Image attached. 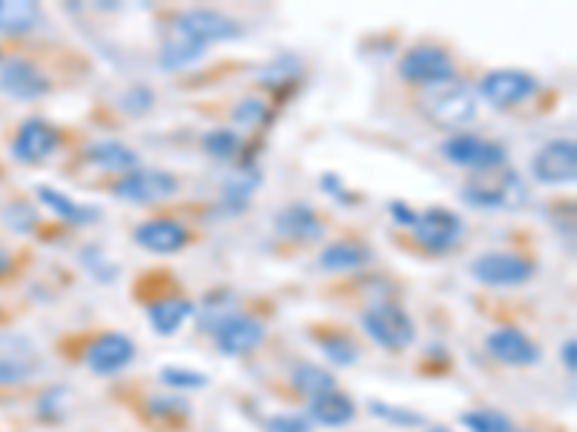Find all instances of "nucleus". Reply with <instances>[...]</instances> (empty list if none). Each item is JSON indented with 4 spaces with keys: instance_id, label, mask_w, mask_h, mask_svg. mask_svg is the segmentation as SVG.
<instances>
[{
    "instance_id": "nucleus-1",
    "label": "nucleus",
    "mask_w": 577,
    "mask_h": 432,
    "mask_svg": "<svg viewBox=\"0 0 577 432\" xmlns=\"http://www.w3.org/2000/svg\"><path fill=\"white\" fill-rule=\"evenodd\" d=\"M462 202L485 214H514V211L526 208L529 202V184L526 179L511 168L494 170L485 177L473 179L462 191Z\"/></svg>"
},
{
    "instance_id": "nucleus-2",
    "label": "nucleus",
    "mask_w": 577,
    "mask_h": 432,
    "mask_svg": "<svg viewBox=\"0 0 577 432\" xmlns=\"http://www.w3.org/2000/svg\"><path fill=\"white\" fill-rule=\"evenodd\" d=\"M419 110L431 124L441 130H462L468 128L476 112H480V98L468 84L462 81H450V84H439L422 93L419 98Z\"/></svg>"
},
{
    "instance_id": "nucleus-3",
    "label": "nucleus",
    "mask_w": 577,
    "mask_h": 432,
    "mask_svg": "<svg viewBox=\"0 0 577 432\" xmlns=\"http://www.w3.org/2000/svg\"><path fill=\"white\" fill-rule=\"evenodd\" d=\"M361 328L364 335L387 352H404L416 340V321L410 317L404 305L393 300H376L361 312Z\"/></svg>"
},
{
    "instance_id": "nucleus-4",
    "label": "nucleus",
    "mask_w": 577,
    "mask_h": 432,
    "mask_svg": "<svg viewBox=\"0 0 577 432\" xmlns=\"http://www.w3.org/2000/svg\"><path fill=\"white\" fill-rule=\"evenodd\" d=\"M439 153L445 161L462 170H473L476 177L503 170L508 165V151L503 142L473 136V133H454L439 144Z\"/></svg>"
},
{
    "instance_id": "nucleus-5",
    "label": "nucleus",
    "mask_w": 577,
    "mask_h": 432,
    "mask_svg": "<svg viewBox=\"0 0 577 432\" xmlns=\"http://www.w3.org/2000/svg\"><path fill=\"white\" fill-rule=\"evenodd\" d=\"M538 260L522 251H485L471 263V277L488 288H520L534 280Z\"/></svg>"
},
{
    "instance_id": "nucleus-6",
    "label": "nucleus",
    "mask_w": 577,
    "mask_h": 432,
    "mask_svg": "<svg viewBox=\"0 0 577 432\" xmlns=\"http://www.w3.org/2000/svg\"><path fill=\"white\" fill-rule=\"evenodd\" d=\"M399 79L413 87L431 89L457 81V64L439 44H416L399 58Z\"/></svg>"
},
{
    "instance_id": "nucleus-7",
    "label": "nucleus",
    "mask_w": 577,
    "mask_h": 432,
    "mask_svg": "<svg viewBox=\"0 0 577 432\" xmlns=\"http://www.w3.org/2000/svg\"><path fill=\"white\" fill-rule=\"evenodd\" d=\"M170 29L191 38L193 44L209 49L211 44H228L243 35V24L237 17L225 15L220 9H185L174 17Z\"/></svg>"
},
{
    "instance_id": "nucleus-8",
    "label": "nucleus",
    "mask_w": 577,
    "mask_h": 432,
    "mask_svg": "<svg viewBox=\"0 0 577 432\" xmlns=\"http://www.w3.org/2000/svg\"><path fill=\"white\" fill-rule=\"evenodd\" d=\"M110 193L121 202H133V205H156L179 193V179L168 170L160 168H137L119 177L110 184Z\"/></svg>"
},
{
    "instance_id": "nucleus-9",
    "label": "nucleus",
    "mask_w": 577,
    "mask_h": 432,
    "mask_svg": "<svg viewBox=\"0 0 577 432\" xmlns=\"http://www.w3.org/2000/svg\"><path fill=\"white\" fill-rule=\"evenodd\" d=\"M466 237V223L457 211L441 208V205H433V208L422 211L419 214V223L413 225V240L419 242V249H425L427 254H448L462 242Z\"/></svg>"
},
{
    "instance_id": "nucleus-10",
    "label": "nucleus",
    "mask_w": 577,
    "mask_h": 432,
    "mask_svg": "<svg viewBox=\"0 0 577 432\" xmlns=\"http://www.w3.org/2000/svg\"><path fill=\"white\" fill-rule=\"evenodd\" d=\"M540 89V81L526 70H491L482 75L476 96L488 101L494 110H511V107L529 101Z\"/></svg>"
},
{
    "instance_id": "nucleus-11",
    "label": "nucleus",
    "mask_w": 577,
    "mask_h": 432,
    "mask_svg": "<svg viewBox=\"0 0 577 432\" xmlns=\"http://www.w3.org/2000/svg\"><path fill=\"white\" fill-rule=\"evenodd\" d=\"M40 372V349L30 335L0 332V386L26 384Z\"/></svg>"
},
{
    "instance_id": "nucleus-12",
    "label": "nucleus",
    "mask_w": 577,
    "mask_h": 432,
    "mask_svg": "<svg viewBox=\"0 0 577 432\" xmlns=\"http://www.w3.org/2000/svg\"><path fill=\"white\" fill-rule=\"evenodd\" d=\"M133 360H137V344L133 337L121 335V332H105L96 340H90L84 349V367L93 375H119Z\"/></svg>"
},
{
    "instance_id": "nucleus-13",
    "label": "nucleus",
    "mask_w": 577,
    "mask_h": 432,
    "mask_svg": "<svg viewBox=\"0 0 577 432\" xmlns=\"http://www.w3.org/2000/svg\"><path fill=\"white\" fill-rule=\"evenodd\" d=\"M531 177L540 184H572L577 177V144L572 139H552L531 159Z\"/></svg>"
},
{
    "instance_id": "nucleus-14",
    "label": "nucleus",
    "mask_w": 577,
    "mask_h": 432,
    "mask_svg": "<svg viewBox=\"0 0 577 432\" xmlns=\"http://www.w3.org/2000/svg\"><path fill=\"white\" fill-rule=\"evenodd\" d=\"M58 144H61V130L49 124L47 119L33 116L17 128L15 139H12V156L24 165H40L58 151Z\"/></svg>"
},
{
    "instance_id": "nucleus-15",
    "label": "nucleus",
    "mask_w": 577,
    "mask_h": 432,
    "mask_svg": "<svg viewBox=\"0 0 577 432\" xmlns=\"http://www.w3.org/2000/svg\"><path fill=\"white\" fill-rule=\"evenodd\" d=\"M266 340L263 321H257L255 314H232L228 321H223L214 328L216 349L228 358H246Z\"/></svg>"
},
{
    "instance_id": "nucleus-16",
    "label": "nucleus",
    "mask_w": 577,
    "mask_h": 432,
    "mask_svg": "<svg viewBox=\"0 0 577 432\" xmlns=\"http://www.w3.org/2000/svg\"><path fill=\"white\" fill-rule=\"evenodd\" d=\"M274 231L297 245H313L327 237V219L306 202H292L274 216Z\"/></svg>"
},
{
    "instance_id": "nucleus-17",
    "label": "nucleus",
    "mask_w": 577,
    "mask_h": 432,
    "mask_svg": "<svg viewBox=\"0 0 577 432\" xmlns=\"http://www.w3.org/2000/svg\"><path fill=\"white\" fill-rule=\"evenodd\" d=\"M133 242L139 249L151 251V254H179L182 249H188L191 231L179 219L153 216V219H144V223L137 225Z\"/></svg>"
},
{
    "instance_id": "nucleus-18",
    "label": "nucleus",
    "mask_w": 577,
    "mask_h": 432,
    "mask_svg": "<svg viewBox=\"0 0 577 432\" xmlns=\"http://www.w3.org/2000/svg\"><path fill=\"white\" fill-rule=\"evenodd\" d=\"M0 89L15 101H38L52 89V81L40 67L26 58H12L0 72Z\"/></svg>"
},
{
    "instance_id": "nucleus-19",
    "label": "nucleus",
    "mask_w": 577,
    "mask_h": 432,
    "mask_svg": "<svg viewBox=\"0 0 577 432\" xmlns=\"http://www.w3.org/2000/svg\"><path fill=\"white\" fill-rule=\"evenodd\" d=\"M491 358H497L505 367H534L540 360V346L531 340L522 328L499 326L494 328L485 340Z\"/></svg>"
},
{
    "instance_id": "nucleus-20",
    "label": "nucleus",
    "mask_w": 577,
    "mask_h": 432,
    "mask_svg": "<svg viewBox=\"0 0 577 432\" xmlns=\"http://www.w3.org/2000/svg\"><path fill=\"white\" fill-rule=\"evenodd\" d=\"M193 309H197V303H191L182 295L153 297L151 303H144V314L151 321V328L162 337L177 335L179 328L193 317Z\"/></svg>"
},
{
    "instance_id": "nucleus-21",
    "label": "nucleus",
    "mask_w": 577,
    "mask_h": 432,
    "mask_svg": "<svg viewBox=\"0 0 577 432\" xmlns=\"http://www.w3.org/2000/svg\"><path fill=\"white\" fill-rule=\"evenodd\" d=\"M306 418L313 424L329 427V430H338V427L353 424L355 418V400L344 393V389H329V393L318 395V398L309 400V409H306Z\"/></svg>"
},
{
    "instance_id": "nucleus-22",
    "label": "nucleus",
    "mask_w": 577,
    "mask_h": 432,
    "mask_svg": "<svg viewBox=\"0 0 577 432\" xmlns=\"http://www.w3.org/2000/svg\"><path fill=\"white\" fill-rule=\"evenodd\" d=\"M373 249H369L364 240H335L329 242L327 249L318 256V265L323 272L341 274V272H355V268H364V265L373 263Z\"/></svg>"
},
{
    "instance_id": "nucleus-23",
    "label": "nucleus",
    "mask_w": 577,
    "mask_h": 432,
    "mask_svg": "<svg viewBox=\"0 0 577 432\" xmlns=\"http://www.w3.org/2000/svg\"><path fill=\"white\" fill-rule=\"evenodd\" d=\"M87 161L93 168L105 170V173H130L139 168V153L128 144L116 142V139H105V142H93L84 151Z\"/></svg>"
},
{
    "instance_id": "nucleus-24",
    "label": "nucleus",
    "mask_w": 577,
    "mask_h": 432,
    "mask_svg": "<svg viewBox=\"0 0 577 432\" xmlns=\"http://www.w3.org/2000/svg\"><path fill=\"white\" fill-rule=\"evenodd\" d=\"M263 182V173L257 165H237L232 177L225 179L223 184V205L225 211H232V214H243V211L249 208L251 196L257 193Z\"/></svg>"
},
{
    "instance_id": "nucleus-25",
    "label": "nucleus",
    "mask_w": 577,
    "mask_h": 432,
    "mask_svg": "<svg viewBox=\"0 0 577 432\" xmlns=\"http://www.w3.org/2000/svg\"><path fill=\"white\" fill-rule=\"evenodd\" d=\"M44 9L30 0H0V35L17 38L38 29Z\"/></svg>"
},
{
    "instance_id": "nucleus-26",
    "label": "nucleus",
    "mask_w": 577,
    "mask_h": 432,
    "mask_svg": "<svg viewBox=\"0 0 577 432\" xmlns=\"http://www.w3.org/2000/svg\"><path fill=\"white\" fill-rule=\"evenodd\" d=\"M38 200L47 205L58 219H64L70 225H96L102 219V211L93 205H81V202L70 200L67 193L49 188V184H38Z\"/></svg>"
},
{
    "instance_id": "nucleus-27",
    "label": "nucleus",
    "mask_w": 577,
    "mask_h": 432,
    "mask_svg": "<svg viewBox=\"0 0 577 432\" xmlns=\"http://www.w3.org/2000/svg\"><path fill=\"white\" fill-rule=\"evenodd\" d=\"M301 79H304V67H301V61H297L295 56H281L272 67H266L260 84H263L278 101H286V98L295 96Z\"/></svg>"
},
{
    "instance_id": "nucleus-28",
    "label": "nucleus",
    "mask_w": 577,
    "mask_h": 432,
    "mask_svg": "<svg viewBox=\"0 0 577 432\" xmlns=\"http://www.w3.org/2000/svg\"><path fill=\"white\" fill-rule=\"evenodd\" d=\"M205 52H209V49L200 47V44H193V40L185 38V35H179L177 29H170L168 38L162 40L160 67L165 72L185 70V67L197 64V61H200V58L205 56Z\"/></svg>"
},
{
    "instance_id": "nucleus-29",
    "label": "nucleus",
    "mask_w": 577,
    "mask_h": 432,
    "mask_svg": "<svg viewBox=\"0 0 577 432\" xmlns=\"http://www.w3.org/2000/svg\"><path fill=\"white\" fill-rule=\"evenodd\" d=\"M234 303H237V297H234L228 288H214V291L202 297V303L193 309L197 326H200L202 332H211V335H214V328L220 326V323L228 321L232 314H237Z\"/></svg>"
},
{
    "instance_id": "nucleus-30",
    "label": "nucleus",
    "mask_w": 577,
    "mask_h": 432,
    "mask_svg": "<svg viewBox=\"0 0 577 432\" xmlns=\"http://www.w3.org/2000/svg\"><path fill=\"white\" fill-rule=\"evenodd\" d=\"M202 153L211 156L216 161H234L240 159L243 147H246V139L237 133V130L228 128H214L202 136Z\"/></svg>"
},
{
    "instance_id": "nucleus-31",
    "label": "nucleus",
    "mask_w": 577,
    "mask_h": 432,
    "mask_svg": "<svg viewBox=\"0 0 577 432\" xmlns=\"http://www.w3.org/2000/svg\"><path fill=\"white\" fill-rule=\"evenodd\" d=\"M232 121L243 130H266L274 124V107L266 105V98L249 96L234 105Z\"/></svg>"
},
{
    "instance_id": "nucleus-32",
    "label": "nucleus",
    "mask_w": 577,
    "mask_h": 432,
    "mask_svg": "<svg viewBox=\"0 0 577 432\" xmlns=\"http://www.w3.org/2000/svg\"><path fill=\"white\" fill-rule=\"evenodd\" d=\"M292 386H295L297 393L304 395V398H318V395L329 393V389H335V375L327 372L323 367H315V363H301L292 372Z\"/></svg>"
},
{
    "instance_id": "nucleus-33",
    "label": "nucleus",
    "mask_w": 577,
    "mask_h": 432,
    "mask_svg": "<svg viewBox=\"0 0 577 432\" xmlns=\"http://www.w3.org/2000/svg\"><path fill=\"white\" fill-rule=\"evenodd\" d=\"M318 346H321L323 358L329 363H335V367H353L355 360L361 358V349L353 337L346 335V332H335V328L318 335Z\"/></svg>"
},
{
    "instance_id": "nucleus-34",
    "label": "nucleus",
    "mask_w": 577,
    "mask_h": 432,
    "mask_svg": "<svg viewBox=\"0 0 577 432\" xmlns=\"http://www.w3.org/2000/svg\"><path fill=\"white\" fill-rule=\"evenodd\" d=\"M459 421L468 432H517L511 418L499 409H468Z\"/></svg>"
},
{
    "instance_id": "nucleus-35",
    "label": "nucleus",
    "mask_w": 577,
    "mask_h": 432,
    "mask_svg": "<svg viewBox=\"0 0 577 432\" xmlns=\"http://www.w3.org/2000/svg\"><path fill=\"white\" fill-rule=\"evenodd\" d=\"M160 381L165 386H170L174 393H197V389L209 386V377L202 375L200 369L191 367H162Z\"/></svg>"
},
{
    "instance_id": "nucleus-36",
    "label": "nucleus",
    "mask_w": 577,
    "mask_h": 432,
    "mask_svg": "<svg viewBox=\"0 0 577 432\" xmlns=\"http://www.w3.org/2000/svg\"><path fill=\"white\" fill-rule=\"evenodd\" d=\"M148 416L156 418V421H185L191 416V404L182 398V395H153L148 400Z\"/></svg>"
},
{
    "instance_id": "nucleus-37",
    "label": "nucleus",
    "mask_w": 577,
    "mask_h": 432,
    "mask_svg": "<svg viewBox=\"0 0 577 432\" xmlns=\"http://www.w3.org/2000/svg\"><path fill=\"white\" fill-rule=\"evenodd\" d=\"M369 412L387 424L404 427V430H413V427H425V416L422 412H413V409L396 407V404H387V400H369Z\"/></svg>"
},
{
    "instance_id": "nucleus-38",
    "label": "nucleus",
    "mask_w": 577,
    "mask_h": 432,
    "mask_svg": "<svg viewBox=\"0 0 577 432\" xmlns=\"http://www.w3.org/2000/svg\"><path fill=\"white\" fill-rule=\"evenodd\" d=\"M153 105H156V93H153L148 84H133V87L125 89V96L119 98V107L128 116H144V112H151Z\"/></svg>"
},
{
    "instance_id": "nucleus-39",
    "label": "nucleus",
    "mask_w": 577,
    "mask_h": 432,
    "mask_svg": "<svg viewBox=\"0 0 577 432\" xmlns=\"http://www.w3.org/2000/svg\"><path fill=\"white\" fill-rule=\"evenodd\" d=\"M81 263L96 274L98 283H113L116 280V274H119V268L107 260V254L98 249V245H87V249L81 251Z\"/></svg>"
},
{
    "instance_id": "nucleus-40",
    "label": "nucleus",
    "mask_w": 577,
    "mask_h": 432,
    "mask_svg": "<svg viewBox=\"0 0 577 432\" xmlns=\"http://www.w3.org/2000/svg\"><path fill=\"white\" fill-rule=\"evenodd\" d=\"M321 191L327 193L329 200H335L338 205H344V208L346 205H355V202H358V193L350 191V188L344 184V179L338 177V173H332V170L321 177Z\"/></svg>"
},
{
    "instance_id": "nucleus-41",
    "label": "nucleus",
    "mask_w": 577,
    "mask_h": 432,
    "mask_svg": "<svg viewBox=\"0 0 577 432\" xmlns=\"http://www.w3.org/2000/svg\"><path fill=\"white\" fill-rule=\"evenodd\" d=\"M266 432H313V421L297 412H281L266 421Z\"/></svg>"
},
{
    "instance_id": "nucleus-42",
    "label": "nucleus",
    "mask_w": 577,
    "mask_h": 432,
    "mask_svg": "<svg viewBox=\"0 0 577 432\" xmlns=\"http://www.w3.org/2000/svg\"><path fill=\"white\" fill-rule=\"evenodd\" d=\"M387 214H390V219H393L399 228H408V231H413V225L419 223V211L404 200L387 202Z\"/></svg>"
},
{
    "instance_id": "nucleus-43",
    "label": "nucleus",
    "mask_w": 577,
    "mask_h": 432,
    "mask_svg": "<svg viewBox=\"0 0 577 432\" xmlns=\"http://www.w3.org/2000/svg\"><path fill=\"white\" fill-rule=\"evenodd\" d=\"M7 223L12 225V228H17V231H30V228L38 223V216H35V211L30 208V205H15V208H9Z\"/></svg>"
},
{
    "instance_id": "nucleus-44",
    "label": "nucleus",
    "mask_w": 577,
    "mask_h": 432,
    "mask_svg": "<svg viewBox=\"0 0 577 432\" xmlns=\"http://www.w3.org/2000/svg\"><path fill=\"white\" fill-rule=\"evenodd\" d=\"M561 358H563V363H566V369H569V372H575V369H577V358H575V340H566V344H563V349H561Z\"/></svg>"
},
{
    "instance_id": "nucleus-45",
    "label": "nucleus",
    "mask_w": 577,
    "mask_h": 432,
    "mask_svg": "<svg viewBox=\"0 0 577 432\" xmlns=\"http://www.w3.org/2000/svg\"><path fill=\"white\" fill-rule=\"evenodd\" d=\"M9 265H12V260H9V254H7V251H0V274L7 272Z\"/></svg>"
},
{
    "instance_id": "nucleus-46",
    "label": "nucleus",
    "mask_w": 577,
    "mask_h": 432,
    "mask_svg": "<svg viewBox=\"0 0 577 432\" xmlns=\"http://www.w3.org/2000/svg\"><path fill=\"white\" fill-rule=\"evenodd\" d=\"M427 432H454V430H448V427H433V430H427Z\"/></svg>"
},
{
    "instance_id": "nucleus-47",
    "label": "nucleus",
    "mask_w": 577,
    "mask_h": 432,
    "mask_svg": "<svg viewBox=\"0 0 577 432\" xmlns=\"http://www.w3.org/2000/svg\"><path fill=\"white\" fill-rule=\"evenodd\" d=\"M0 64H3V52H0Z\"/></svg>"
},
{
    "instance_id": "nucleus-48",
    "label": "nucleus",
    "mask_w": 577,
    "mask_h": 432,
    "mask_svg": "<svg viewBox=\"0 0 577 432\" xmlns=\"http://www.w3.org/2000/svg\"><path fill=\"white\" fill-rule=\"evenodd\" d=\"M520 432H522V430H520Z\"/></svg>"
}]
</instances>
